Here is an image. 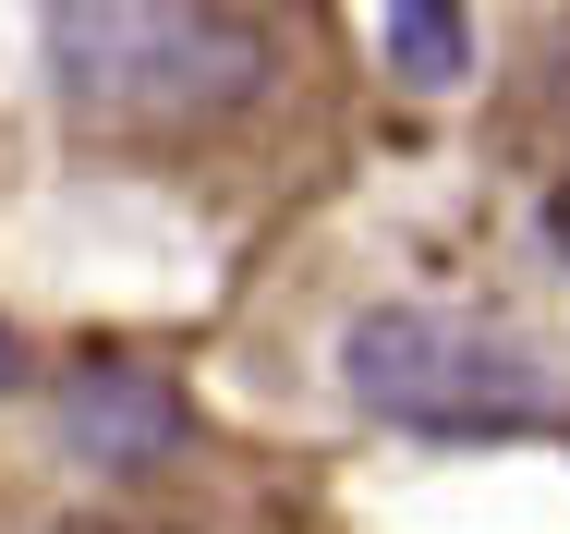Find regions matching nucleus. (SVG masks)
Instances as JSON below:
<instances>
[{
	"label": "nucleus",
	"mask_w": 570,
	"mask_h": 534,
	"mask_svg": "<svg viewBox=\"0 0 570 534\" xmlns=\"http://www.w3.org/2000/svg\"><path fill=\"white\" fill-rule=\"evenodd\" d=\"M49 61L86 122H219L267 86V37L207 0H73Z\"/></svg>",
	"instance_id": "f257e3e1"
},
{
	"label": "nucleus",
	"mask_w": 570,
	"mask_h": 534,
	"mask_svg": "<svg viewBox=\"0 0 570 534\" xmlns=\"http://www.w3.org/2000/svg\"><path fill=\"white\" fill-rule=\"evenodd\" d=\"M341 389L401 437H510L547 426V365L510 352L473 317H425V304H376L341 340Z\"/></svg>",
	"instance_id": "f03ea898"
},
{
	"label": "nucleus",
	"mask_w": 570,
	"mask_h": 534,
	"mask_svg": "<svg viewBox=\"0 0 570 534\" xmlns=\"http://www.w3.org/2000/svg\"><path fill=\"white\" fill-rule=\"evenodd\" d=\"M61 449L86 474H158L195 449V401L170 365H134V352H86L61 377Z\"/></svg>",
	"instance_id": "7ed1b4c3"
},
{
	"label": "nucleus",
	"mask_w": 570,
	"mask_h": 534,
	"mask_svg": "<svg viewBox=\"0 0 570 534\" xmlns=\"http://www.w3.org/2000/svg\"><path fill=\"white\" fill-rule=\"evenodd\" d=\"M389 74L413 86V98H450L461 74H473V0H389Z\"/></svg>",
	"instance_id": "20e7f679"
},
{
	"label": "nucleus",
	"mask_w": 570,
	"mask_h": 534,
	"mask_svg": "<svg viewBox=\"0 0 570 534\" xmlns=\"http://www.w3.org/2000/svg\"><path fill=\"white\" fill-rule=\"evenodd\" d=\"M0 389H12V340H0Z\"/></svg>",
	"instance_id": "39448f33"
}]
</instances>
